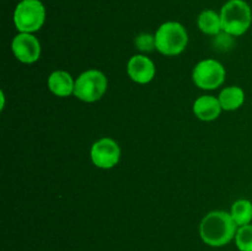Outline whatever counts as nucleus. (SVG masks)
Segmentation results:
<instances>
[{"mask_svg":"<svg viewBox=\"0 0 252 251\" xmlns=\"http://www.w3.org/2000/svg\"><path fill=\"white\" fill-rule=\"evenodd\" d=\"M127 73L134 83L144 85L154 79L157 68H155L154 62L149 57L144 56V54H135V56L130 57V59L128 61Z\"/></svg>","mask_w":252,"mask_h":251,"instance_id":"nucleus-9","label":"nucleus"},{"mask_svg":"<svg viewBox=\"0 0 252 251\" xmlns=\"http://www.w3.org/2000/svg\"><path fill=\"white\" fill-rule=\"evenodd\" d=\"M234 43H235V41H234V36H231V34L226 33V32L224 31H221L220 33L214 36V39H213L214 47L220 52L230 51V49L233 48Z\"/></svg>","mask_w":252,"mask_h":251,"instance_id":"nucleus-16","label":"nucleus"},{"mask_svg":"<svg viewBox=\"0 0 252 251\" xmlns=\"http://www.w3.org/2000/svg\"><path fill=\"white\" fill-rule=\"evenodd\" d=\"M226 71L223 64L216 59H204L196 64L192 80L202 90H216L225 81Z\"/></svg>","mask_w":252,"mask_h":251,"instance_id":"nucleus-6","label":"nucleus"},{"mask_svg":"<svg viewBox=\"0 0 252 251\" xmlns=\"http://www.w3.org/2000/svg\"><path fill=\"white\" fill-rule=\"evenodd\" d=\"M234 240L239 251H252V224L239 226Z\"/></svg>","mask_w":252,"mask_h":251,"instance_id":"nucleus-15","label":"nucleus"},{"mask_svg":"<svg viewBox=\"0 0 252 251\" xmlns=\"http://www.w3.org/2000/svg\"><path fill=\"white\" fill-rule=\"evenodd\" d=\"M230 216L238 226L251 224L252 221V202L249 199H238L233 203Z\"/></svg>","mask_w":252,"mask_h":251,"instance_id":"nucleus-14","label":"nucleus"},{"mask_svg":"<svg viewBox=\"0 0 252 251\" xmlns=\"http://www.w3.org/2000/svg\"><path fill=\"white\" fill-rule=\"evenodd\" d=\"M197 25H198V29L208 36H217L223 31L220 14L211 9L204 10L199 14L198 19H197Z\"/></svg>","mask_w":252,"mask_h":251,"instance_id":"nucleus-13","label":"nucleus"},{"mask_svg":"<svg viewBox=\"0 0 252 251\" xmlns=\"http://www.w3.org/2000/svg\"><path fill=\"white\" fill-rule=\"evenodd\" d=\"M221 108L219 98L212 95L199 96L193 102V113L198 120L211 122L220 116Z\"/></svg>","mask_w":252,"mask_h":251,"instance_id":"nucleus-10","label":"nucleus"},{"mask_svg":"<svg viewBox=\"0 0 252 251\" xmlns=\"http://www.w3.org/2000/svg\"><path fill=\"white\" fill-rule=\"evenodd\" d=\"M15 58L24 64H33L41 57V43L33 33L19 32L11 42Z\"/></svg>","mask_w":252,"mask_h":251,"instance_id":"nucleus-8","label":"nucleus"},{"mask_svg":"<svg viewBox=\"0 0 252 251\" xmlns=\"http://www.w3.org/2000/svg\"><path fill=\"white\" fill-rule=\"evenodd\" d=\"M46 21V7L41 0H21L14 11V25L22 33L39 31Z\"/></svg>","mask_w":252,"mask_h":251,"instance_id":"nucleus-4","label":"nucleus"},{"mask_svg":"<svg viewBox=\"0 0 252 251\" xmlns=\"http://www.w3.org/2000/svg\"><path fill=\"white\" fill-rule=\"evenodd\" d=\"M223 111H235L245 102V91L240 86H226L218 95Z\"/></svg>","mask_w":252,"mask_h":251,"instance_id":"nucleus-12","label":"nucleus"},{"mask_svg":"<svg viewBox=\"0 0 252 251\" xmlns=\"http://www.w3.org/2000/svg\"><path fill=\"white\" fill-rule=\"evenodd\" d=\"M154 36L157 51L166 57L179 56L189 44L187 30L177 21H167L160 25Z\"/></svg>","mask_w":252,"mask_h":251,"instance_id":"nucleus-2","label":"nucleus"},{"mask_svg":"<svg viewBox=\"0 0 252 251\" xmlns=\"http://www.w3.org/2000/svg\"><path fill=\"white\" fill-rule=\"evenodd\" d=\"M107 86L108 80L102 71L89 69L75 79L74 96L83 102H96L103 97Z\"/></svg>","mask_w":252,"mask_h":251,"instance_id":"nucleus-5","label":"nucleus"},{"mask_svg":"<svg viewBox=\"0 0 252 251\" xmlns=\"http://www.w3.org/2000/svg\"><path fill=\"white\" fill-rule=\"evenodd\" d=\"M239 226L230 213L213 211L207 213L199 224V235L204 244L213 248H220L235 239Z\"/></svg>","mask_w":252,"mask_h":251,"instance_id":"nucleus-1","label":"nucleus"},{"mask_svg":"<svg viewBox=\"0 0 252 251\" xmlns=\"http://www.w3.org/2000/svg\"><path fill=\"white\" fill-rule=\"evenodd\" d=\"M135 46L142 52H152L155 47V36L149 33H142L135 38Z\"/></svg>","mask_w":252,"mask_h":251,"instance_id":"nucleus-17","label":"nucleus"},{"mask_svg":"<svg viewBox=\"0 0 252 251\" xmlns=\"http://www.w3.org/2000/svg\"><path fill=\"white\" fill-rule=\"evenodd\" d=\"M49 91L58 97H68L74 95L75 80L65 70H56L51 73L47 80Z\"/></svg>","mask_w":252,"mask_h":251,"instance_id":"nucleus-11","label":"nucleus"},{"mask_svg":"<svg viewBox=\"0 0 252 251\" xmlns=\"http://www.w3.org/2000/svg\"><path fill=\"white\" fill-rule=\"evenodd\" d=\"M223 31L234 37L243 36L251 26L252 11L245 0H228L220 10Z\"/></svg>","mask_w":252,"mask_h":251,"instance_id":"nucleus-3","label":"nucleus"},{"mask_svg":"<svg viewBox=\"0 0 252 251\" xmlns=\"http://www.w3.org/2000/svg\"><path fill=\"white\" fill-rule=\"evenodd\" d=\"M90 157L98 169H112L120 162L121 148L116 140L107 137L101 138L91 145Z\"/></svg>","mask_w":252,"mask_h":251,"instance_id":"nucleus-7","label":"nucleus"}]
</instances>
